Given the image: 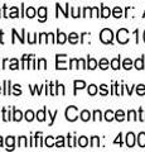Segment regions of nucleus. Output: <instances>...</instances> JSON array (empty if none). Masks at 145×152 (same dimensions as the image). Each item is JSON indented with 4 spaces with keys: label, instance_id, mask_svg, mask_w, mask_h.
Masks as SVG:
<instances>
[{
    "label": "nucleus",
    "instance_id": "1",
    "mask_svg": "<svg viewBox=\"0 0 145 152\" xmlns=\"http://www.w3.org/2000/svg\"><path fill=\"white\" fill-rule=\"evenodd\" d=\"M112 38H114V33H112L111 29L109 28H105V29H102L101 33H100V39L102 43H111L112 42Z\"/></svg>",
    "mask_w": 145,
    "mask_h": 152
},
{
    "label": "nucleus",
    "instance_id": "2",
    "mask_svg": "<svg viewBox=\"0 0 145 152\" xmlns=\"http://www.w3.org/2000/svg\"><path fill=\"white\" fill-rule=\"evenodd\" d=\"M78 118V109L77 107H68L66 109V119L69 121V122H74Z\"/></svg>",
    "mask_w": 145,
    "mask_h": 152
},
{
    "label": "nucleus",
    "instance_id": "3",
    "mask_svg": "<svg viewBox=\"0 0 145 152\" xmlns=\"http://www.w3.org/2000/svg\"><path fill=\"white\" fill-rule=\"evenodd\" d=\"M116 38H118V42L121 45H125L129 42V32L125 28H121V29L118 31V34H116Z\"/></svg>",
    "mask_w": 145,
    "mask_h": 152
},
{
    "label": "nucleus",
    "instance_id": "4",
    "mask_svg": "<svg viewBox=\"0 0 145 152\" xmlns=\"http://www.w3.org/2000/svg\"><path fill=\"white\" fill-rule=\"evenodd\" d=\"M63 58H66V55H57L56 56V60H57V64H56V69L57 70H66L67 66L66 62L62 61Z\"/></svg>",
    "mask_w": 145,
    "mask_h": 152
},
{
    "label": "nucleus",
    "instance_id": "5",
    "mask_svg": "<svg viewBox=\"0 0 145 152\" xmlns=\"http://www.w3.org/2000/svg\"><path fill=\"white\" fill-rule=\"evenodd\" d=\"M126 145H128V147H134L135 145V136H134V133H128L126 134Z\"/></svg>",
    "mask_w": 145,
    "mask_h": 152
},
{
    "label": "nucleus",
    "instance_id": "6",
    "mask_svg": "<svg viewBox=\"0 0 145 152\" xmlns=\"http://www.w3.org/2000/svg\"><path fill=\"white\" fill-rule=\"evenodd\" d=\"M38 15H39V22H45L47 19V8L40 7L38 9Z\"/></svg>",
    "mask_w": 145,
    "mask_h": 152
},
{
    "label": "nucleus",
    "instance_id": "7",
    "mask_svg": "<svg viewBox=\"0 0 145 152\" xmlns=\"http://www.w3.org/2000/svg\"><path fill=\"white\" fill-rule=\"evenodd\" d=\"M14 142H15V138L13 136L6 137L5 140V145H6V150H13L14 148Z\"/></svg>",
    "mask_w": 145,
    "mask_h": 152
},
{
    "label": "nucleus",
    "instance_id": "8",
    "mask_svg": "<svg viewBox=\"0 0 145 152\" xmlns=\"http://www.w3.org/2000/svg\"><path fill=\"white\" fill-rule=\"evenodd\" d=\"M66 39H67V36L64 34V33L58 31V33H57V39H56V42H58L59 45H63L64 42H66Z\"/></svg>",
    "mask_w": 145,
    "mask_h": 152
},
{
    "label": "nucleus",
    "instance_id": "9",
    "mask_svg": "<svg viewBox=\"0 0 145 152\" xmlns=\"http://www.w3.org/2000/svg\"><path fill=\"white\" fill-rule=\"evenodd\" d=\"M68 41H69V43L76 45L78 42V34H77V33H74V32L69 33V34H68Z\"/></svg>",
    "mask_w": 145,
    "mask_h": 152
},
{
    "label": "nucleus",
    "instance_id": "10",
    "mask_svg": "<svg viewBox=\"0 0 145 152\" xmlns=\"http://www.w3.org/2000/svg\"><path fill=\"white\" fill-rule=\"evenodd\" d=\"M45 112H47V108H43L42 110H38V113H37V119H38L39 122H44L45 119Z\"/></svg>",
    "mask_w": 145,
    "mask_h": 152
},
{
    "label": "nucleus",
    "instance_id": "11",
    "mask_svg": "<svg viewBox=\"0 0 145 152\" xmlns=\"http://www.w3.org/2000/svg\"><path fill=\"white\" fill-rule=\"evenodd\" d=\"M73 85H74V94H76L77 89H83L86 86V83L82 81V80H76V81L73 83Z\"/></svg>",
    "mask_w": 145,
    "mask_h": 152
},
{
    "label": "nucleus",
    "instance_id": "12",
    "mask_svg": "<svg viewBox=\"0 0 145 152\" xmlns=\"http://www.w3.org/2000/svg\"><path fill=\"white\" fill-rule=\"evenodd\" d=\"M111 15V10L107 7H105V5H102L101 7V17L102 18H109Z\"/></svg>",
    "mask_w": 145,
    "mask_h": 152
},
{
    "label": "nucleus",
    "instance_id": "13",
    "mask_svg": "<svg viewBox=\"0 0 145 152\" xmlns=\"http://www.w3.org/2000/svg\"><path fill=\"white\" fill-rule=\"evenodd\" d=\"M87 67L90 70H95L97 67V61L95 58H91V57H88V61H87Z\"/></svg>",
    "mask_w": 145,
    "mask_h": 152
},
{
    "label": "nucleus",
    "instance_id": "14",
    "mask_svg": "<svg viewBox=\"0 0 145 152\" xmlns=\"http://www.w3.org/2000/svg\"><path fill=\"white\" fill-rule=\"evenodd\" d=\"M23 118V113L20 110H17V109H14V114H13V121L15 122H20Z\"/></svg>",
    "mask_w": 145,
    "mask_h": 152
},
{
    "label": "nucleus",
    "instance_id": "15",
    "mask_svg": "<svg viewBox=\"0 0 145 152\" xmlns=\"http://www.w3.org/2000/svg\"><path fill=\"white\" fill-rule=\"evenodd\" d=\"M79 117H81V119L83 122H87V121H90V118H91V113L88 110H82L81 114H79Z\"/></svg>",
    "mask_w": 145,
    "mask_h": 152
},
{
    "label": "nucleus",
    "instance_id": "16",
    "mask_svg": "<svg viewBox=\"0 0 145 152\" xmlns=\"http://www.w3.org/2000/svg\"><path fill=\"white\" fill-rule=\"evenodd\" d=\"M138 145L140 147H145V133L144 132L139 133V136H138Z\"/></svg>",
    "mask_w": 145,
    "mask_h": 152
},
{
    "label": "nucleus",
    "instance_id": "17",
    "mask_svg": "<svg viewBox=\"0 0 145 152\" xmlns=\"http://www.w3.org/2000/svg\"><path fill=\"white\" fill-rule=\"evenodd\" d=\"M111 67L114 70H119L120 69V56L116 57V58L111 60Z\"/></svg>",
    "mask_w": 145,
    "mask_h": 152
},
{
    "label": "nucleus",
    "instance_id": "18",
    "mask_svg": "<svg viewBox=\"0 0 145 152\" xmlns=\"http://www.w3.org/2000/svg\"><path fill=\"white\" fill-rule=\"evenodd\" d=\"M77 143H78V146H79V147H86V146L88 145V140H87V137H85V136L79 137L78 141H77Z\"/></svg>",
    "mask_w": 145,
    "mask_h": 152
},
{
    "label": "nucleus",
    "instance_id": "19",
    "mask_svg": "<svg viewBox=\"0 0 145 152\" xmlns=\"http://www.w3.org/2000/svg\"><path fill=\"white\" fill-rule=\"evenodd\" d=\"M25 17H28V18H34L35 17V9L33 7H29L25 10Z\"/></svg>",
    "mask_w": 145,
    "mask_h": 152
},
{
    "label": "nucleus",
    "instance_id": "20",
    "mask_svg": "<svg viewBox=\"0 0 145 152\" xmlns=\"http://www.w3.org/2000/svg\"><path fill=\"white\" fill-rule=\"evenodd\" d=\"M115 119L119 121V122H123L125 119V113L123 110H118L115 113Z\"/></svg>",
    "mask_w": 145,
    "mask_h": 152
},
{
    "label": "nucleus",
    "instance_id": "21",
    "mask_svg": "<svg viewBox=\"0 0 145 152\" xmlns=\"http://www.w3.org/2000/svg\"><path fill=\"white\" fill-rule=\"evenodd\" d=\"M112 15H114L115 18H120L121 15H123V9H121L120 7L114 8V10H112Z\"/></svg>",
    "mask_w": 145,
    "mask_h": 152
},
{
    "label": "nucleus",
    "instance_id": "22",
    "mask_svg": "<svg viewBox=\"0 0 145 152\" xmlns=\"http://www.w3.org/2000/svg\"><path fill=\"white\" fill-rule=\"evenodd\" d=\"M134 66H135V67H136L138 70H143V69H144V58H143V57H141V58H138L136 61H135Z\"/></svg>",
    "mask_w": 145,
    "mask_h": 152
},
{
    "label": "nucleus",
    "instance_id": "23",
    "mask_svg": "<svg viewBox=\"0 0 145 152\" xmlns=\"http://www.w3.org/2000/svg\"><path fill=\"white\" fill-rule=\"evenodd\" d=\"M105 119H106L107 122H111L112 119H115V113L112 112V110H107V112L105 113Z\"/></svg>",
    "mask_w": 145,
    "mask_h": 152
},
{
    "label": "nucleus",
    "instance_id": "24",
    "mask_svg": "<svg viewBox=\"0 0 145 152\" xmlns=\"http://www.w3.org/2000/svg\"><path fill=\"white\" fill-rule=\"evenodd\" d=\"M123 66H124V69H125V70H130V69L133 67V61L130 60V58H125Z\"/></svg>",
    "mask_w": 145,
    "mask_h": 152
},
{
    "label": "nucleus",
    "instance_id": "25",
    "mask_svg": "<svg viewBox=\"0 0 145 152\" xmlns=\"http://www.w3.org/2000/svg\"><path fill=\"white\" fill-rule=\"evenodd\" d=\"M99 66H100V69H102V70H106L107 67H109V61H107L106 58H101V60H100V64H99Z\"/></svg>",
    "mask_w": 145,
    "mask_h": 152
},
{
    "label": "nucleus",
    "instance_id": "26",
    "mask_svg": "<svg viewBox=\"0 0 145 152\" xmlns=\"http://www.w3.org/2000/svg\"><path fill=\"white\" fill-rule=\"evenodd\" d=\"M99 145H100V138L97 136H93L92 137V140H91V147H99Z\"/></svg>",
    "mask_w": 145,
    "mask_h": 152
},
{
    "label": "nucleus",
    "instance_id": "27",
    "mask_svg": "<svg viewBox=\"0 0 145 152\" xmlns=\"http://www.w3.org/2000/svg\"><path fill=\"white\" fill-rule=\"evenodd\" d=\"M24 118L28 121V122H32L34 119V113L32 112V110H27V113H25V115H24Z\"/></svg>",
    "mask_w": 145,
    "mask_h": 152
},
{
    "label": "nucleus",
    "instance_id": "28",
    "mask_svg": "<svg viewBox=\"0 0 145 152\" xmlns=\"http://www.w3.org/2000/svg\"><path fill=\"white\" fill-rule=\"evenodd\" d=\"M9 85H10V81H9V80L6 81L5 80V81H4V95L10 94V88H9Z\"/></svg>",
    "mask_w": 145,
    "mask_h": 152
},
{
    "label": "nucleus",
    "instance_id": "29",
    "mask_svg": "<svg viewBox=\"0 0 145 152\" xmlns=\"http://www.w3.org/2000/svg\"><path fill=\"white\" fill-rule=\"evenodd\" d=\"M39 43H48V34L40 33L39 34Z\"/></svg>",
    "mask_w": 145,
    "mask_h": 152
},
{
    "label": "nucleus",
    "instance_id": "30",
    "mask_svg": "<svg viewBox=\"0 0 145 152\" xmlns=\"http://www.w3.org/2000/svg\"><path fill=\"white\" fill-rule=\"evenodd\" d=\"M18 145H19V147H27V137H24V136L19 137V140H18Z\"/></svg>",
    "mask_w": 145,
    "mask_h": 152
},
{
    "label": "nucleus",
    "instance_id": "31",
    "mask_svg": "<svg viewBox=\"0 0 145 152\" xmlns=\"http://www.w3.org/2000/svg\"><path fill=\"white\" fill-rule=\"evenodd\" d=\"M88 94L90 95H96L97 94V86L96 85H90V86H88Z\"/></svg>",
    "mask_w": 145,
    "mask_h": 152
},
{
    "label": "nucleus",
    "instance_id": "32",
    "mask_svg": "<svg viewBox=\"0 0 145 152\" xmlns=\"http://www.w3.org/2000/svg\"><path fill=\"white\" fill-rule=\"evenodd\" d=\"M136 93H138V95H144L145 94V85H143V84L138 85L136 86Z\"/></svg>",
    "mask_w": 145,
    "mask_h": 152
},
{
    "label": "nucleus",
    "instance_id": "33",
    "mask_svg": "<svg viewBox=\"0 0 145 152\" xmlns=\"http://www.w3.org/2000/svg\"><path fill=\"white\" fill-rule=\"evenodd\" d=\"M58 115V110H56L53 114H50V112L48 110V117L50 118V123H49V126H53V122H54V119H56V117Z\"/></svg>",
    "mask_w": 145,
    "mask_h": 152
},
{
    "label": "nucleus",
    "instance_id": "34",
    "mask_svg": "<svg viewBox=\"0 0 145 152\" xmlns=\"http://www.w3.org/2000/svg\"><path fill=\"white\" fill-rule=\"evenodd\" d=\"M78 60L77 58H72L71 61H69V69H78Z\"/></svg>",
    "mask_w": 145,
    "mask_h": 152
},
{
    "label": "nucleus",
    "instance_id": "35",
    "mask_svg": "<svg viewBox=\"0 0 145 152\" xmlns=\"http://www.w3.org/2000/svg\"><path fill=\"white\" fill-rule=\"evenodd\" d=\"M44 142H45V146H47V147H53V146H54L53 137H50V136H48V137H47Z\"/></svg>",
    "mask_w": 145,
    "mask_h": 152
},
{
    "label": "nucleus",
    "instance_id": "36",
    "mask_svg": "<svg viewBox=\"0 0 145 152\" xmlns=\"http://www.w3.org/2000/svg\"><path fill=\"white\" fill-rule=\"evenodd\" d=\"M56 146L57 147H63L64 146V140L62 136H58L57 137V141H56Z\"/></svg>",
    "mask_w": 145,
    "mask_h": 152
},
{
    "label": "nucleus",
    "instance_id": "37",
    "mask_svg": "<svg viewBox=\"0 0 145 152\" xmlns=\"http://www.w3.org/2000/svg\"><path fill=\"white\" fill-rule=\"evenodd\" d=\"M10 66H9V67H10V70H18V67H19V66H18V60L17 58H13L12 61H10Z\"/></svg>",
    "mask_w": 145,
    "mask_h": 152
},
{
    "label": "nucleus",
    "instance_id": "38",
    "mask_svg": "<svg viewBox=\"0 0 145 152\" xmlns=\"http://www.w3.org/2000/svg\"><path fill=\"white\" fill-rule=\"evenodd\" d=\"M38 69H47V61L44 60V58H40L39 61H38Z\"/></svg>",
    "mask_w": 145,
    "mask_h": 152
},
{
    "label": "nucleus",
    "instance_id": "39",
    "mask_svg": "<svg viewBox=\"0 0 145 152\" xmlns=\"http://www.w3.org/2000/svg\"><path fill=\"white\" fill-rule=\"evenodd\" d=\"M128 119L129 121H136V113H135L134 110H130L128 113Z\"/></svg>",
    "mask_w": 145,
    "mask_h": 152
},
{
    "label": "nucleus",
    "instance_id": "40",
    "mask_svg": "<svg viewBox=\"0 0 145 152\" xmlns=\"http://www.w3.org/2000/svg\"><path fill=\"white\" fill-rule=\"evenodd\" d=\"M100 90H101V91H100L101 95H107V94H109V90H107V85H105V84H102V85H101V86H100Z\"/></svg>",
    "mask_w": 145,
    "mask_h": 152
},
{
    "label": "nucleus",
    "instance_id": "41",
    "mask_svg": "<svg viewBox=\"0 0 145 152\" xmlns=\"http://www.w3.org/2000/svg\"><path fill=\"white\" fill-rule=\"evenodd\" d=\"M71 15H72L73 18L79 17V8H78V9H77V8H71Z\"/></svg>",
    "mask_w": 145,
    "mask_h": 152
},
{
    "label": "nucleus",
    "instance_id": "42",
    "mask_svg": "<svg viewBox=\"0 0 145 152\" xmlns=\"http://www.w3.org/2000/svg\"><path fill=\"white\" fill-rule=\"evenodd\" d=\"M3 119L5 121V122H8V121H10L12 118L9 117V112H6V109L5 108H3Z\"/></svg>",
    "mask_w": 145,
    "mask_h": 152
},
{
    "label": "nucleus",
    "instance_id": "43",
    "mask_svg": "<svg viewBox=\"0 0 145 152\" xmlns=\"http://www.w3.org/2000/svg\"><path fill=\"white\" fill-rule=\"evenodd\" d=\"M102 117H101V112L100 110H95L93 112V121H101Z\"/></svg>",
    "mask_w": 145,
    "mask_h": 152
},
{
    "label": "nucleus",
    "instance_id": "44",
    "mask_svg": "<svg viewBox=\"0 0 145 152\" xmlns=\"http://www.w3.org/2000/svg\"><path fill=\"white\" fill-rule=\"evenodd\" d=\"M18 14H19V12H18V8L14 7V8H12V13L9 14V17H10V18H17Z\"/></svg>",
    "mask_w": 145,
    "mask_h": 152
},
{
    "label": "nucleus",
    "instance_id": "45",
    "mask_svg": "<svg viewBox=\"0 0 145 152\" xmlns=\"http://www.w3.org/2000/svg\"><path fill=\"white\" fill-rule=\"evenodd\" d=\"M13 89L15 90L14 95H17V96H18V95H20V94H22V90H20V85H19V84H15V85L13 86Z\"/></svg>",
    "mask_w": 145,
    "mask_h": 152
},
{
    "label": "nucleus",
    "instance_id": "46",
    "mask_svg": "<svg viewBox=\"0 0 145 152\" xmlns=\"http://www.w3.org/2000/svg\"><path fill=\"white\" fill-rule=\"evenodd\" d=\"M69 138V147H76V137H71V136H67Z\"/></svg>",
    "mask_w": 145,
    "mask_h": 152
},
{
    "label": "nucleus",
    "instance_id": "47",
    "mask_svg": "<svg viewBox=\"0 0 145 152\" xmlns=\"http://www.w3.org/2000/svg\"><path fill=\"white\" fill-rule=\"evenodd\" d=\"M91 10H92V8H85V9H83L82 17H88V15L91 17Z\"/></svg>",
    "mask_w": 145,
    "mask_h": 152
},
{
    "label": "nucleus",
    "instance_id": "48",
    "mask_svg": "<svg viewBox=\"0 0 145 152\" xmlns=\"http://www.w3.org/2000/svg\"><path fill=\"white\" fill-rule=\"evenodd\" d=\"M91 17H99V8H92L91 10Z\"/></svg>",
    "mask_w": 145,
    "mask_h": 152
},
{
    "label": "nucleus",
    "instance_id": "49",
    "mask_svg": "<svg viewBox=\"0 0 145 152\" xmlns=\"http://www.w3.org/2000/svg\"><path fill=\"white\" fill-rule=\"evenodd\" d=\"M35 61H34V57H33V55H32V57H30V60H29V69H35Z\"/></svg>",
    "mask_w": 145,
    "mask_h": 152
},
{
    "label": "nucleus",
    "instance_id": "50",
    "mask_svg": "<svg viewBox=\"0 0 145 152\" xmlns=\"http://www.w3.org/2000/svg\"><path fill=\"white\" fill-rule=\"evenodd\" d=\"M121 137H123V134H121V133H119V136H118V138H116L115 141H114V143L116 145V143H119L120 146L123 145V141H121Z\"/></svg>",
    "mask_w": 145,
    "mask_h": 152
},
{
    "label": "nucleus",
    "instance_id": "51",
    "mask_svg": "<svg viewBox=\"0 0 145 152\" xmlns=\"http://www.w3.org/2000/svg\"><path fill=\"white\" fill-rule=\"evenodd\" d=\"M28 36H29V43H30V45L35 43V36H37V34H32V36L28 34Z\"/></svg>",
    "mask_w": 145,
    "mask_h": 152
},
{
    "label": "nucleus",
    "instance_id": "52",
    "mask_svg": "<svg viewBox=\"0 0 145 152\" xmlns=\"http://www.w3.org/2000/svg\"><path fill=\"white\" fill-rule=\"evenodd\" d=\"M54 88H56V86H53V83H50V84H49V89H50V93H49V94H50V95H57V94H56V91H54Z\"/></svg>",
    "mask_w": 145,
    "mask_h": 152
},
{
    "label": "nucleus",
    "instance_id": "53",
    "mask_svg": "<svg viewBox=\"0 0 145 152\" xmlns=\"http://www.w3.org/2000/svg\"><path fill=\"white\" fill-rule=\"evenodd\" d=\"M78 62H79V65H81V67H82V69H87V66H86V64H85V61H83L82 58H79V60H78Z\"/></svg>",
    "mask_w": 145,
    "mask_h": 152
},
{
    "label": "nucleus",
    "instance_id": "54",
    "mask_svg": "<svg viewBox=\"0 0 145 152\" xmlns=\"http://www.w3.org/2000/svg\"><path fill=\"white\" fill-rule=\"evenodd\" d=\"M59 91H61V94H62V95H64V86H63V85H61L59 84Z\"/></svg>",
    "mask_w": 145,
    "mask_h": 152
},
{
    "label": "nucleus",
    "instance_id": "55",
    "mask_svg": "<svg viewBox=\"0 0 145 152\" xmlns=\"http://www.w3.org/2000/svg\"><path fill=\"white\" fill-rule=\"evenodd\" d=\"M3 34H4L3 31H0V43H4V42H3Z\"/></svg>",
    "mask_w": 145,
    "mask_h": 152
},
{
    "label": "nucleus",
    "instance_id": "56",
    "mask_svg": "<svg viewBox=\"0 0 145 152\" xmlns=\"http://www.w3.org/2000/svg\"><path fill=\"white\" fill-rule=\"evenodd\" d=\"M6 64H8V60L5 58V60L3 61V69H5V67H6Z\"/></svg>",
    "mask_w": 145,
    "mask_h": 152
},
{
    "label": "nucleus",
    "instance_id": "57",
    "mask_svg": "<svg viewBox=\"0 0 145 152\" xmlns=\"http://www.w3.org/2000/svg\"><path fill=\"white\" fill-rule=\"evenodd\" d=\"M0 147H3V137H0Z\"/></svg>",
    "mask_w": 145,
    "mask_h": 152
},
{
    "label": "nucleus",
    "instance_id": "58",
    "mask_svg": "<svg viewBox=\"0 0 145 152\" xmlns=\"http://www.w3.org/2000/svg\"><path fill=\"white\" fill-rule=\"evenodd\" d=\"M144 41H145V32H144Z\"/></svg>",
    "mask_w": 145,
    "mask_h": 152
},
{
    "label": "nucleus",
    "instance_id": "59",
    "mask_svg": "<svg viewBox=\"0 0 145 152\" xmlns=\"http://www.w3.org/2000/svg\"><path fill=\"white\" fill-rule=\"evenodd\" d=\"M0 93H1V86H0Z\"/></svg>",
    "mask_w": 145,
    "mask_h": 152
},
{
    "label": "nucleus",
    "instance_id": "60",
    "mask_svg": "<svg viewBox=\"0 0 145 152\" xmlns=\"http://www.w3.org/2000/svg\"><path fill=\"white\" fill-rule=\"evenodd\" d=\"M143 17H145V13H144V15H143Z\"/></svg>",
    "mask_w": 145,
    "mask_h": 152
},
{
    "label": "nucleus",
    "instance_id": "61",
    "mask_svg": "<svg viewBox=\"0 0 145 152\" xmlns=\"http://www.w3.org/2000/svg\"><path fill=\"white\" fill-rule=\"evenodd\" d=\"M0 17H1V15H0Z\"/></svg>",
    "mask_w": 145,
    "mask_h": 152
}]
</instances>
